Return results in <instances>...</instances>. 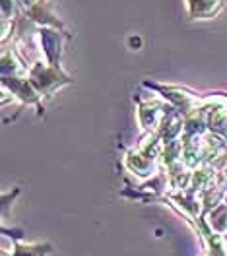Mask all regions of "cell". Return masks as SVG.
<instances>
[{
    "mask_svg": "<svg viewBox=\"0 0 227 256\" xmlns=\"http://www.w3.org/2000/svg\"><path fill=\"white\" fill-rule=\"evenodd\" d=\"M186 2L192 18H210L222 6V0H186Z\"/></svg>",
    "mask_w": 227,
    "mask_h": 256,
    "instance_id": "obj_1",
    "label": "cell"
},
{
    "mask_svg": "<svg viewBox=\"0 0 227 256\" xmlns=\"http://www.w3.org/2000/svg\"><path fill=\"white\" fill-rule=\"evenodd\" d=\"M33 0H24V4H32Z\"/></svg>",
    "mask_w": 227,
    "mask_h": 256,
    "instance_id": "obj_2",
    "label": "cell"
}]
</instances>
